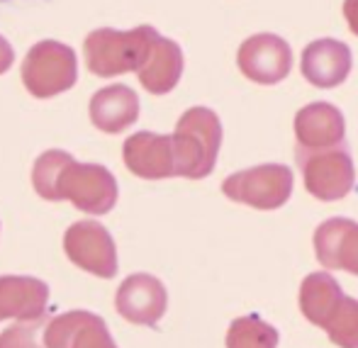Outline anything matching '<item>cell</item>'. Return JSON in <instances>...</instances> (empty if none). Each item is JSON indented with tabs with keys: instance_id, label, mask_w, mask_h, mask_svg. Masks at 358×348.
<instances>
[{
	"instance_id": "obj_22",
	"label": "cell",
	"mask_w": 358,
	"mask_h": 348,
	"mask_svg": "<svg viewBox=\"0 0 358 348\" xmlns=\"http://www.w3.org/2000/svg\"><path fill=\"white\" fill-rule=\"evenodd\" d=\"M15 61V54H13V47H10V42L5 37H0V75L5 73L10 66H13Z\"/></svg>"
},
{
	"instance_id": "obj_16",
	"label": "cell",
	"mask_w": 358,
	"mask_h": 348,
	"mask_svg": "<svg viewBox=\"0 0 358 348\" xmlns=\"http://www.w3.org/2000/svg\"><path fill=\"white\" fill-rule=\"evenodd\" d=\"M49 285L29 275H0V321H27L47 314Z\"/></svg>"
},
{
	"instance_id": "obj_10",
	"label": "cell",
	"mask_w": 358,
	"mask_h": 348,
	"mask_svg": "<svg viewBox=\"0 0 358 348\" xmlns=\"http://www.w3.org/2000/svg\"><path fill=\"white\" fill-rule=\"evenodd\" d=\"M120 317L129 324L156 326L169 307V292L164 282L149 273H134L122 280L115 295Z\"/></svg>"
},
{
	"instance_id": "obj_13",
	"label": "cell",
	"mask_w": 358,
	"mask_h": 348,
	"mask_svg": "<svg viewBox=\"0 0 358 348\" xmlns=\"http://www.w3.org/2000/svg\"><path fill=\"white\" fill-rule=\"evenodd\" d=\"M315 256L327 270H346L358 275V222L346 217H331L317 226Z\"/></svg>"
},
{
	"instance_id": "obj_9",
	"label": "cell",
	"mask_w": 358,
	"mask_h": 348,
	"mask_svg": "<svg viewBox=\"0 0 358 348\" xmlns=\"http://www.w3.org/2000/svg\"><path fill=\"white\" fill-rule=\"evenodd\" d=\"M239 71L249 80L261 85H275L290 73L292 68V49L278 34H254L244 39L236 52Z\"/></svg>"
},
{
	"instance_id": "obj_2",
	"label": "cell",
	"mask_w": 358,
	"mask_h": 348,
	"mask_svg": "<svg viewBox=\"0 0 358 348\" xmlns=\"http://www.w3.org/2000/svg\"><path fill=\"white\" fill-rule=\"evenodd\" d=\"M300 312L327 331L339 348H358V300L349 297L327 270L310 273L300 285Z\"/></svg>"
},
{
	"instance_id": "obj_4",
	"label": "cell",
	"mask_w": 358,
	"mask_h": 348,
	"mask_svg": "<svg viewBox=\"0 0 358 348\" xmlns=\"http://www.w3.org/2000/svg\"><path fill=\"white\" fill-rule=\"evenodd\" d=\"M222 146V122L215 110L190 108L180 115L173 132L176 171L188 180H203L215 171Z\"/></svg>"
},
{
	"instance_id": "obj_7",
	"label": "cell",
	"mask_w": 358,
	"mask_h": 348,
	"mask_svg": "<svg viewBox=\"0 0 358 348\" xmlns=\"http://www.w3.org/2000/svg\"><path fill=\"white\" fill-rule=\"evenodd\" d=\"M292 171L283 164H264L236 171L222 183V193L229 200L256 210H278L292 195Z\"/></svg>"
},
{
	"instance_id": "obj_17",
	"label": "cell",
	"mask_w": 358,
	"mask_h": 348,
	"mask_svg": "<svg viewBox=\"0 0 358 348\" xmlns=\"http://www.w3.org/2000/svg\"><path fill=\"white\" fill-rule=\"evenodd\" d=\"M88 115L93 127L105 134H120L129 129L139 117V95L129 85H108L90 98Z\"/></svg>"
},
{
	"instance_id": "obj_20",
	"label": "cell",
	"mask_w": 358,
	"mask_h": 348,
	"mask_svg": "<svg viewBox=\"0 0 358 348\" xmlns=\"http://www.w3.org/2000/svg\"><path fill=\"white\" fill-rule=\"evenodd\" d=\"M44 326H47V314L39 319L15 321L0 334V348H44V341H39Z\"/></svg>"
},
{
	"instance_id": "obj_11",
	"label": "cell",
	"mask_w": 358,
	"mask_h": 348,
	"mask_svg": "<svg viewBox=\"0 0 358 348\" xmlns=\"http://www.w3.org/2000/svg\"><path fill=\"white\" fill-rule=\"evenodd\" d=\"M44 348H117L103 317L85 310L57 314L42 334Z\"/></svg>"
},
{
	"instance_id": "obj_8",
	"label": "cell",
	"mask_w": 358,
	"mask_h": 348,
	"mask_svg": "<svg viewBox=\"0 0 358 348\" xmlns=\"http://www.w3.org/2000/svg\"><path fill=\"white\" fill-rule=\"evenodd\" d=\"M66 259L95 278L110 280L117 275V246L108 229L95 219H80L64 234Z\"/></svg>"
},
{
	"instance_id": "obj_6",
	"label": "cell",
	"mask_w": 358,
	"mask_h": 348,
	"mask_svg": "<svg viewBox=\"0 0 358 348\" xmlns=\"http://www.w3.org/2000/svg\"><path fill=\"white\" fill-rule=\"evenodd\" d=\"M295 159L302 171L305 188L312 198L322 203H334V200H344L354 190L356 168L346 144L322 151L297 149Z\"/></svg>"
},
{
	"instance_id": "obj_14",
	"label": "cell",
	"mask_w": 358,
	"mask_h": 348,
	"mask_svg": "<svg viewBox=\"0 0 358 348\" xmlns=\"http://www.w3.org/2000/svg\"><path fill=\"white\" fill-rule=\"evenodd\" d=\"M346 119L331 103H310L295 115L297 149L322 151L344 144Z\"/></svg>"
},
{
	"instance_id": "obj_5",
	"label": "cell",
	"mask_w": 358,
	"mask_h": 348,
	"mask_svg": "<svg viewBox=\"0 0 358 348\" xmlns=\"http://www.w3.org/2000/svg\"><path fill=\"white\" fill-rule=\"evenodd\" d=\"M22 83L39 100L66 93L78 80V61L71 47L54 39L37 42L22 61Z\"/></svg>"
},
{
	"instance_id": "obj_3",
	"label": "cell",
	"mask_w": 358,
	"mask_h": 348,
	"mask_svg": "<svg viewBox=\"0 0 358 348\" xmlns=\"http://www.w3.org/2000/svg\"><path fill=\"white\" fill-rule=\"evenodd\" d=\"M156 37L159 32L151 24H139L127 32L113 27L93 29L83 42L85 66L100 78H113V75H122L129 71L139 73Z\"/></svg>"
},
{
	"instance_id": "obj_1",
	"label": "cell",
	"mask_w": 358,
	"mask_h": 348,
	"mask_svg": "<svg viewBox=\"0 0 358 348\" xmlns=\"http://www.w3.org/2000/svg\"><path fill=\"white\" fill-rule=\"evenodd\" d=\"M34 193L49 203L69 200L88 215H108L117 205V180L100 164H78L62 149H49L34 161Z\"/></svg>"
},
{
	"instance_id": "obj_12",
	"label": "cell",
	"mask_w": 358,
	"mask_h": 348,
	"mask_svg": "<svg viewBox=\"0 0 358 348\" xmlns=\"http://www.w3.org/2000/svg\"><path fill=\"white\" fill-rule=\"evenodd\" d=\"M122 161L137 178L164 180L178 175L176 171L173 137L156 132H137L124 139Z\"/></svg>"
},
{
	"instance_id": "obj_15",
	"label": "cell",
	"mask_w": 358,
	"mask_h": 348,
	"mask_svg": "<svg viewBox=\"0 0 358 348\" xmlns=\"http://www.w3.org/2000/svg\"><path fill=\"white\" fill-rule=\"evenodd\" d=\"M351 66H354V59H351L349 44L329 37L307 44L300 64L307 83L317 85V88H336V85H341L349 78Z\"/></svg>"
},
{
	"instance_id": "obj_19",
	"label": "cell",
	"mask_w": 358,
	"mask_h": 348,
	"mask_svg": "<svg viewBox=\"0 0 358 348\" xmlns=\"http://www.w3.org/2000/svg\"><path fill=\"white\" fill-rule=\"evenodd\" d=\"M278 329L256 314L239 317L227 329V348H278Z\"/></svg>"
},
{
	"instance_id": "obj_18",
	"label": "cell",
	"mask_w": 358,
	"mask_h": 348,
	"mask_svg": "<svg viewBox=\"0 0 358 348\" xmlns=\"http://www.w3.org/2000/svg\"><path fill=\"white\" fill-rule=\"evenodd\" d=\"M183 75V49L169 37H156L144 66L139 68V83L151 95H166L178 85Z\"/></svg>"
},
{
	"instance_id": "obj_21",
	"label": "cell",
	"mask_w": 358,
	"mask_h": 348,
	"mask_svg": "<svg viewBox=\"0 0 358 348\" xmlns=\"http://www.w3.org/2000/svg\"><path fill=\"white\" fill-rule=\"evenodd\" d=\"M344 17L349 22V29L358 37V0H344Z\"/></svg>"
}]
</instances>
